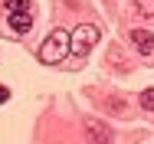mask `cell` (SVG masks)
Wrapping results in <instances>:
<instances>
[{"label": "cell", "instance_id": "6da1fadb", "mask_svg": "<svg viewBox=\"0 0 154 144\" xmlns=\"http://www.w3.org/2000/svg\"><path fill=\"white\" fill-rule=\"evenodd\" d=\"M66 53H69V33L66 29H53L43 39V46H39V62L43 66H59L66 59Z\"/></svg>", "mask_w": 154, "mask_h": 144}, {"label": "cell", "instance_id": "7a4b0ae2", "mask_svg": "<svg viewBox=\"0 0 154 144\" xmlns=\"http://www.w3.org/2000/svg\"><path fill=\"white\" fill-rule=\"evenodd\" d=\"M98 39H102L98 26L82 23V26H75L72 33H69V53H72V56H85V53H92V49H95Z\"/></svg>", "mask_w": 154, "mask_h": 144}, {"label": "cell", "instance_id": "3957f363", "mask_svg": "<svg viewBox=\"0 0 154 144\" xmlns=\"http://www.w3.org/2000/svg\"><path fill=\"white\" fill-rule=\"evenodd\" d=\"M82 128H85V138L89 144H112V128L95 115H85L82 118Z\"/></svg>", "mask_w": 154, "mask_h": 144}, {"label": "cell", "instance_id": "277c9868", "mask_svg": "<svg viewBox=\"0 0 154 144\" xmlns=\"http://www.w3.org/2000/svg\"><path fill=\"white\" fill-rule=\"evenodd\" d=\"M131 43L138 46L141 56H151L154 53V33L151 29H131Z\"/></svg>", "mask_w": 154, "mask_h": 144}, {"label": "cell", "instance_id": "5b68a950", "mask_svg": "<svg viewBox=\"0 0 154 144\" xmlns=\"http://www.w3.org/2000/svg\"><path fill=\"white\" fill-rule=\"evenodd\" d=\"M10 29H13V33H30V29H33V13H30V10L10 13Z\"/></svg>", "mask_w": 154, "mask_h": 144}, {"label": "cell", "instance_id": "8992f818", "mask_svg": "<svg viewBox=\"0 0 154 144\" xmlns=\"http://www.w3.org/2000/svg\"><path fill=\"white\" fill-rule=\"evenodd\" d=\"M105 108L115 112V115H128V102L118 98V95H108V98H105Z\"/></svg>", "mask_w": 154, "mask_h": 144}, {"label": "cell", "instance_id": "52a82bcc", "mask_svg": "<svg viewBox=\"0 0 154 144\" xmlns=\"http://www.w3.org/2000/svg\"><path fill=\"white\" fill-rule=\"evenodd\" d=\"M134 7L141 17H154V0H134Z\"/></svg>", "mask_w": 154, "mask_h": 144}, {"label": "cell", "instance_id": "ba28073f", "mask_svg": "<svg viewBox=\"0 0 154 144\" xmlns=\"http://www.w3.org/2000/svg\"><path fill=\"white\" fill-rule=\"evenodd\" d=\"M141 108L144 112H154V88H144L141 92Z\"/></svg>", "mask_w": 154, "mask_h": 144}, {"label": "cell", "instance_id": "9c48e42d", "mask_svg": "<svg viewBox=\"0 0 154 144\" xmlns=\"http://www.w3.org/2000/svg\"><path fill=\"white\" fill-rule=\"evenodd\" d=\"M3 7H7L10 13H17V10H26V7H30V0H3Z\"/></svg>", "mask_w": 154, "mask_h": 144}, {"label": "cell", "instance_id": "30bf717a", "mask_svg": "<svg viewBox=\"0 0 154 144\" xmlns=\"http://www.w3.org/2000/svg\"><path fill=\"white\" fill-rule=\"evenodd\" d=\"M7 98H10V88H7V85H0V105H3Z\"/></svg>", "mask_w": 154, "mask_h": 144}]
</instances>
